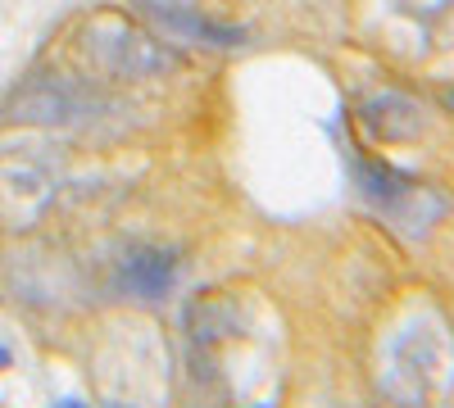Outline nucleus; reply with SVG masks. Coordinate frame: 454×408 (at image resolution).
<instances>
[{
	"label": "nucleus",
	"mask_w": 454,
	"mask_h": 408,
	"mask_svg": "<svg viewBox=\"0 0 454 408\" xmlns=\"http://www.w3.org/2000/svg\"><path fill=\"white\" fill-rule=\"evenodd\" d=\"M128 286L141 300H160V295L173 286V258L160 250H137L128 258Z\"/></svg>",
	"instance_id": "f257e3e1"
},
{
	"label": "nucleus",
	"mask_w": 454,
	"mask_h": 408,
	"mask_svg": "<svg viewBox=\"0 0 454 408\" xmlns=\"http://www.w3.org/2000/svg\"><path fill=\"white\" fill-rule=\"evenodd\" d=\"M0 367H10V350L5 345H0Z\"/></svg>",
	"instance_id": "f03ea898"
}]
</instances>
